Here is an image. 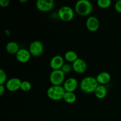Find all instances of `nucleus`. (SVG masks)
<instances>
[{
	"label": "nucleus",
	"mask_w": 121,
	"mask_h": 121,
	"mask_svg": "<svg viewBox=\"0 0 121 121\" xmlns=\"http://www.w3.org/2000/svg\"><path fill=\"white\" fill-rule=\"evenodd\" d=\"M73 70L78 73H85L87 69V64L86 61L82 59H78L72 63Z\"/></svg>",
	"instance_id": "obj_11"
},
{
	"label": "nucleus",
	"mask_w": 121,
	"mask_h": 121,
	"mask_svg": "<svg viewBox=\"0 0 121 121\" xmlns=\"http://www.w3.org/2000/svg\"><path fill=\"white\" fill-rule=\"evenodd\" d=\"M5 91V88L4 85H0V96H2Z\"/></svg>",
	"instance_id": "obj_25"
},
{
	"label": "nucleus",
	"mask_w": 121,
	"mask_h": 121,
	"mask_svg": "<svg viewBox=\"0 0 121 121\" xmlns=\"http://www.w3.org/2000/svg\"><path fill=\"white\" fill-rule=\"evenodd\" d=\"M75 11L80 16H87L93 11V5L88 0H79L75 4Z\"/></svg>",
	"instance_id": "obj_2"
},
{
	"label": "nucleus",
	"mask_w": 121,
	"mask_h": 121,
	"mask_svg": "<svg viewBox=\"0 0 121 121\" xmlns=\"http://www.w3.org/2000/svg\"><path fill=\"white\" fill-rule=\"evenodd\" d=\"M61 70L65 73V74H68L70 73L72 70H73V67H72V65H70L69 63H65L63 66V67L61 69Z\"/></svg>",
	"instance_id": "obj_21"
},
{
	"label": "nucleus",
	"mask_w": 121,
	"mask_h": 121,
	"mask_svg": "<svg viewBox=\"0 0 121 121\" xmlns=\"http://www.w3.org/2000/svg\"><path fill=\"white\" fill-rule=\"evenodd\" d=\"M57 14L60 20L67 22L73 20L74 16V12L71 7L63 6L59 9Z\"/></svg>",
	"instance_id": "obj_5"
},
{
	"label": "nucleus",
	"mask_w": 121,
	"mask_h": 121,
	"mask_svg": "<svg viewBox=\"0 0 121 121\" xmlns=\"http://www.w3.org/2000/svg\"><path fill=\"white\" fill-rule=\"evenodd\" d=\"M86 26L87 29L90 31H96L100 26L99 20L95 16L89 17L86 20Z\"/></svg>",
	"instance_id": "obj_9"
},
{
	"label": "nucleus",
	"mask_w": 121,
	"mask_h": 121,
	"mask_svg": "<svg viewBox=\"0 0 121 121\" xmlns=\"http://www.w3.org/2000/svg\"><path fill=\"white\" fill-rule=\"evenodd\" d=\"M49 79L54 86H61L65 81V73L61 69L53 70L50 74Z\"/></svg>",
	"instance_id": "obj_4"
},
{
	"label": "nucleus",
	"mask_w": 121,
	"mask_h": 121,
	"mask_svg": "<svg viewBox=\"0 0 121 121\" xmlns=\"http://www.w3.org/2000/svg\"><path fill=\"white\" fill-rule=\"evenodd\" d=\"M44 51V46L40 41H34L29 46V52L34 57H38L41 55Z\"/></svg>",
	"instance_id": "obj_6"
},
{
	"label": "nucleus",
	"mask_w": 121,
	"mask_h": 121,
	"mask_svg": "<svg viewBox=\"0 0 121 121\" xmlns=\"http://www.w3.org/2000/svg\"><path fill=\"white\" fill-rule=\"evenodd\" d=\"M20 2H27V0H20Z\"/></svg>",
	"instance_id": "obj_27"
},
{
	"label": "nucleus",
	"mask_w": 121,
	"mask_h": 121,
	"mask_svg": "<svg viewBox=\"0 0 121 121\" xmlns=\"http://www.w3.org/2000/svg\"><path fill=\"white\" fill-rule=\"evenodd\" d=\"M64 64L65 63H64L63 57L60 55H56L53 57L51 59L50 62V66L53 69V70H60Z\"/></svg>",
	"instance_id": "obj_13"
},
{
	"label": "nucleus",
	"mask_w": 121,
	"mask_h": 121,
	"mask_svg": "<svg viewBox=\"0 0 121 121\" xmlns=\"http://www.w3.org/2000/svg\"><path fill=\"white\" fill-rule=\"evenodd\" d=\"M78 82L74 78H70L66 79L63 83V87L66 92H74L78 87Z\"/></svg>",
	"instance_id": "obj_10"
},
{
	"label": "nucleus",
	"mask_w": 121,
	"mask_h": 121,
	"mask_svg": "<svg viewBox=\"0 0 121 121\" xmlns=\"http://www.w3.org/2000/svg\"><path fill=\"white\" fill-rule=\"evenodd\" d=\"M54 6L53 0H38L36 2V7L41 12H48L52 10Z\"/></svg>",
	"instance_id": "obj_7"
},
{
	"label": "nucleus",
	"mask_w": 121,
	"mask_h": 121,
	"mask_svg": "<svg viewBox=\"0 0 121 121\" xmlns=\"http://www.w3.org/2000/svg\"><path fill=\"white\" fill-rule=\"evenodd\" d=\"M21 82L22 81L19 78H11L6 82L5 87L10 92H15L20 89Z\"/></svg>",
	"instance_id": "obj_8"
},
{
	"label": "nucleus",
	"mask_w": 121,
	"mask_h": 121,
	"mask_svg": "<svg viewBox=\"0 0 121 121\" xmlns=\"http://www.w3.org/2000/svg\"><path fill=\"white\" fill-rule=\"evenodd\" d=\"M115 9L118 13H121V0L117 1L115 4Z\"/></svg>",
	"instance_id": "obj_23"
},
{
	"label": "nucleus",
	"mask_w": 121,
	"mask_h": 121,
	"mask_svg": "<svg viewBox=\"0 0 121 121\" xmlns=\"http://www.w3.org/2000/svg\"><path fill=\"white\" fill-rule=\"evenodd\" d=\"M96 79L98 83L102 85H104L108 84L111 81V74L108 72H102L98 74Z\"/></svg>",
	"instance_id": "obj_14"
},
{
	"label": "nucleus",
	"mask_w": 121,
	"mask_h": 121,
	"mask_svg": "<svg viewBox=\"0 0 121 121\" xmlns=\"http://www.w3.org/2000/svg\"><path fill=\"white\" fill-rule=\"evenodd\" d=\"M66 92L63 86L52 85L47 89V96L52 100L58 101L63 99Z\"/></svg>",
	"instance_id": "obj_3"
},
{
	"label": "nucleus",
	"mask_w": 121,
	"mask_h": 121,
	"mask_svg": "<svg viewBox=\"0 0 121 121\" xmlns=\"http://www.w3.org/2000/svg\"><path fill=\"white\" fill-rule=\"evenodd\" d=\"M31 89V85L29 82L27 81V80H24L22 81L21 85V87H20V89L21 91H24V92H28Z\"/></svg>",
	"instance_id": "obj_20"
},
{
	"label": "nucleus",
	"mask_w": 121,
	"mask_h": 121,
	"mask_svg": "<svg viewBox=\"0 0 121 121\" xmlns=\"http://www.w3.org/2000/svg\"><path fill=\"white\" fill-rule=\"evenodd\" d=\"M20 49L18 44L15 41H9L6 46V50L9 54H16Z\"/></svg>",
	"instance_id": "obj_16"
},
{
	"label": "nucleus",
	"mask_w": 121,
	"mask_h": 121,
	"mask_svg": "<svg viewBox=\"0 0 121 121\" xmlns=\"http://www.w3.org/2000/svg\"><path fill=\"white\" fill-rule=\"evenodd\" d=\"M65 59L67 61L73 63L77 59H78V55L74 51H67L65 54Z\"/></svg>",
	"instance_id": "obj_17"
},
{
	"label": "nucleus",
	"mask_w": 121,
	"mask_h": 121,
	"mask_svg": "<svg viewBox=\"0 0 121 121\" xmlns=\"http://www.w3.org/2000/svg\"><path fill=\"white\" fill-rule=\"evenodd\" d=\"M112 1L111 0H98L97 5L101 8H107L111 5Z\"/></svg>",
	"instance_id": "obj_19"
},
{
	"label": "nucleus",
	"mask_w": 121,
	"mask_h": 121,
	"mask_svg": "<svg viewBox=\"0 0 121 121\" xmlns=\"http://www.w3.org/2000/svg\"><path fill=\"white\" fill-rule=\"evenodd\" d=\"M7 74L5 71L0 69V85H3L7 81Z\"/></svg>",
	"instance_id": "obj_22"
},
{
	"label": "nucleus",
	"mask_w": 121,
	"mask_h": 121,
	"mask_svg": "<svg viewBox=\"0 0 121 121\" xmlns=\"http://www.w3.org/2000/svg\"><path fill=\"white\" fill-rule=\"evenodd\" d=\"M9 0H0V5L2 7H7L9 5Z\"/></svg>",
	"instance_id": "obj_24"
},
{
	"label": "nucleus",
	"mask_w": 121,
	"mask_h": 121,
	"mask_svg": "<svg viewBox=\"0 0 121 121\" xmlns=\"http://www.w3.org/2000/svg\"><path fill=\"white\" fill-rule=\"evenodd\" d=\"M95 96L98 99H104L107 95L108 91L106 86L104 85H98L96 89L95 92H94Z\"/></svg>",
	"instance_id": "obj_15"
},
{
	"label": "nucleus",
	"mask_w": 121,
	"mask_h": 121,
	"mask_svg": "<svg viewBox=\"0 0 121 121\" xmlns=\"http://www.w3.org/2000/svg\"><path fill=\"white\" fill-rule=\"evenodd\" d=\"M63 100L68 104H73L76 100V96L74 92H66Z\"/></svg>",
	"instance_id": "obj_18"
},
{
	"label": "nucleus",
	"mask_w": 121,
	"mask_h": 121,
	"mask_svg": "<svg viewBox=\"0 0 121 121\" xmlns=\"http://www.w3.org/2000/svg\"><path fill=\"white\" fill-rule=\"evenodd\" d=\"M99 85L96 79L92 76L83 78L80 82V87L82 92L86 93H92L95 92Z\"/></svg>",
	"instance_id": "obj_1"
},
{
	"label": "nucleus",
	"mask_w": 121,
	"mask_h": 121,
	"mask_svg": "<svg viewBox=\"0 0 121 121\" xmlns=\"http://www.w3.org/2000/svg\"><path fill=\"white\" fill-rule=\"evenodd\" d=\"M30 52L26 48H20L16 54V59L18 61L22 63L28 62L31 58Z\"/></svg>",
	"instance_id": "obj_12"
},
{
	"label": "nucleus",
	"mask_w": 121,
	"mask_h": 121,
	"mask_svg": "<svg viewBox=\"0 0 121 121\" xmlns=\"http://www.w3.org/2000/svg\"><path fill=\"white\" fill-rule=\"evenodd\" d=\"M5 32L6 33V34H7V35H10V32H9V31H8V30H5Z\"/></svg>",
	"instance_id": "obj_26"
}]
</instances>
